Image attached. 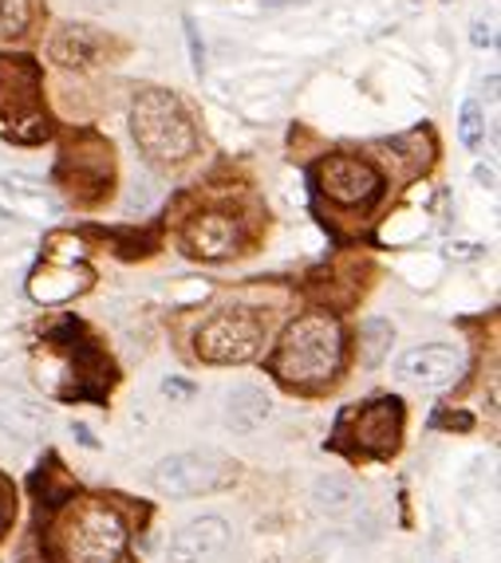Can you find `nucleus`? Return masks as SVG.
<instances>
[{
    "mask_svg": "<svg viewBox=\"0 0 501 563\" xmlns=\"http://www.w3.org/2000/svg\"><path fill=\"white\" fill-rule=\"evenodd\" d=\"M67 563H119L127 552V525L104 500H84L59 525Z\"/></svg>",
    "mask_w": 501,
    "mask_h": 563,
    "instance_id": "7ed1b4c3",
    "label": "nucleus"
},
{
    "mask_svg": "<svg viewBox=\"0 0 501 563\" xmlns=\"http://www.w3.org/2000/svg\"><path fill=\"white\" fill-rule=\"evenodd\" d=\"M316 189L344 209H368L383 194V174L368 158L331 154L316 166Z\"/></svg>",
    "mask_w": 501,
    "mask_h": 563,
    "instance_id": "0eeeda50",
    "label": "nucleus"
},
{
    "mask_svg": "<svg viewBox=\"0 0 501 563\" xmlns=\"http://www.w3.org/2000/svg\"><path fill=\"white\" fill-rule=\"evenodd\" d=\"M473 44H493V36H490L486 24H473Z\"/></svg>",
    "mask_w": 501,
    "mask_h": 563,
    "instance_id": "412c9836",
    "label": "nucleus"
},
{
    "mask_svg": "<svg viewBox=\"0 0 501 563\" xmlns=\"http://www.w3.org/2000/svg\"><path fill=\"white\" fill-rule=\"evenodd\" d=\"M0 426L12 438L40 442L47 433V410L32 395H24V390H0Z\"/></svg>",
    "mask_w": 501,
    "mask_h": 563,
    "instance_id": "f8f14e48",
    "label": "nucleus"
},
{
    "mask_svg": "<svg viewBox=\"0 0 501 563\" xmlns=\"http://www.w3.org/2000/svg\"><path fill=\"white\" fill-rule=\"evenodd\" d=\"M395 343V328L388 320H368L360 328V363L363 366H379L388 347Z\"/></svg>",
    "mask_w": 501,
    "mask_h": 563,
    "instance_id": "dca6fc26",
    "label": "nucleus"
},
{
    "mask_svg": "<svg viewBox=\"0 0 501 563\" xmlns=\"http://www.w3.org/2000/svg\"><path fill=\"white\" fill-rule=\"evenodd\" d=\"M229 544V525L221 517L189 520L166 548V563H218Z\"/></svg>",
    "mask_w": 501,
    "mask_h": 563,
    "instance_id": "9d476101",
    "label": "nucleus"
},
{
    "mask_svg": "<svg viewBox=\"0 0 501 563\" xmlns=\"http://www.w3.org/2000/svg\"><path fill=\"white\" fill-rule=\"evenodd\" d=\"M87 284H91L87 268H76V264H44V268L32 273L29 291H32V300H40V303H64V300H72L76 291H84Z\"/></svg>",
    "mask_w": 501,
    "mask_h": 563,
    "instance_id": "ddd939ff",
    "label": "nucleus"
},
{
    "mask_svg": "<svg viewBox=\"0 0 501 563\" xmlns=\"http://www.w3.org/2000/svg\"><path fill=\"white\" fill-rule=\"evenodd\" d=\"M72 433L79 438V445H87V450H99V442H95V433L87 430V426H72Z\"/></svg>",
    "mask_w": 501,
    "mask_h": 563,
    "instance_id": "aec40b11",
    "label": "nucleus"
},
{
    "mask_svg": "<svg viewBox=\"0 0 501 563\" xmlns=\"http://www.w3.org/2000/svg\"><path fill=\"white\" fill-rule=\"evenodd\" d=\"M462 375V351L450 343H426L399 355V378H407L426 390H443Z\"/></svg>",
    "mask_w": 501,
    "mask_h": 563,
    "instance_id": "6e6552de",
    "label": "nucleus"
},
{
    "mask_svg": "<svg viewBox=\"0 0 501 563\" xmlns=\"http://www.w3.org/2000/svg\"><path fill=\"white\" fill-rule=\"evenodd\" d=\"M107 56H111V40L91 24H64L47 44V59L59 67H72V71L104 67Z\"/></svg>",
    "mask_w": 501,
    "mask_h": 563,
    "instance_id": "1a4fd4ad",
    "label": "nucleus"
},
{
    "mask_svg": "<svg viewBox=\"0 0 501 563\" xmlns=\"http://www.w3.org/2000/svg\"><path fill=\"white\" fill-rule=\"evenodd\" d=\"M313 500L324 512L340 517V512H351V508L360 505V485L351 477H344V473H320L313 481Z\"/></svg>",
    "mask_w": 501,
    "mask_h": 563,
    "instance_id": "2eb2a0df",
    "label": "nucleus"
},
{
    "mask_svg": "<svg viewBox=\"0 0 501 563\" xmlns=\"http://www.w3.org/2000/svg\"><path fill=\"white\" fill-rule=\"evenodd\" d=\"M273 413V398L261 390V386H237L226 395V426L233 433L261 430Z\"/></svg>",
    "mask_w": 501,
    "mask_h": 563,
    "instance_id": "4468645a",
    "label": "nucleus"
},
{
    "mask_svg": "<svg viewBox=\"0 0 501 563\" xmlns=\"http://www.w3.org/2000/svg\"><path fill=\"white\" fill-rule=\"evenodd\" d=\"M186 249L198 261H226L237 249V221L229 213H202L186 225Z\"/></svg>",
    "mask_w": 501,
    "mask_h": 563,
    "instance_id": "9b49d317",
    "label": "nucleus"
},
{
    "mask_svg": "<svg viewBox=\"0 0 501 563\" xmlns=\"http://www.w3.org/2000/svg\"><path fill=\"white\" fill-rule=\"evenodd\" d=\"M265 343V323L257 320L253 311H218L214 320H206L194 335V351L202 363L214 366H233L249 363Z\"/></svg>",
    "mask_w": 501,
    "mask_h": 563,
    "instance_id": "39448f33",
    "label": "nucleus"
},
{
    "mask_svg": "<svg viewBox=\"0 0 501 563\" xmlns=\"http://www.w3.org/2000/svg\"><path fill=\"white\" fill-rule=\"evenodd\" d=\"M403 438V402L399 398H375L368 406H348L336 426V442H351L356 453H395Z\"/></svg>",
    "mask_w": 501,
    "mask_h": 563,
    "instance_id": "423d86ee",
    "label": "nucleus"
},
{
    "mask_svg": "<svg viewBox=\"0 0 501 563\" xmlns=\"http://www.w3.org/2000/svg\"><path fill=\"white\" fill-rule=\"evenodd\" d=\"M458 134H462L466 151H482V111H478L473 99L462 107V126H458Z\"/></svg>",
    "mask_w": 501,
    "mask_h": 563,
    "instance_id": "a211bd4d",
    "label": "nucleus"
},
{
    "mask_svg": "<svg viewBox=\"0 0 501 563\" xmlns=\"http://www.w3.org/2000/svg\"><path fill=\"white\" fill-rule=\"evenodd\" d=\"M9 512H12L9 485H4V481H0V532H4V525H9Z\"/></svg>",
    "mask_w": 501,
    "mask_h": 563,
    "instance_id": "6ab92c4d",
    "label": "nucleus"
},
{
    "mask_svg": "<svg viewBox=\"0 0 501 563\" xmlns=\"http://www.w3.org/2000/svg\"><path fill=\"white\" fill-rule=\"evenodd\" d=\"M4 217H12V213H9V209H4V206H0V221H4Z\"/></svg>",
    "mask_w": 501,
    "mask_h": 563,
    "instance_id": "4be33fe9",
    "label": "nucleus"
},
{
    "mask_svg": "<svg viewBox=\"0 0 501 563\" xmlns=\"http://www.w3.org/2000/svg\"><path fill=\"white\" fill-rule=\"evenodd\" d=\"M233 481V461L221 457L214 450H194V453H174V457L159 461L151 473V485L162 497L186 500V497H206L218 493Z\"/></svg>",
    "mask_w": 501,
    "mask_h": 563,
    "instance_id": "20e7f679",
    "label": "nucleus"
},
{
    "mask_svg": "<svg viewBox=\"0 0 501 563\" xmlns=\"http://www.w3.org/2000/svg\"><path fill=\"white\" fill-rule=\"evenodd\" d=\"M36 20L32 0H0V40H20Z\"/></svg>",
    "mask_w": 501,
    "mask_h": 563,
    "instance_id": "f3484780",
    "label": "nucleus"
},
{
    "mask_svg": "<svg viewBox=\"0 0 501 563\" xmlns=\"http://www.w3.org/2000/svg\"><path fill=\"white\" fill-rule=\"evenodd\" d=\"M344 355V335L340 323L331 316H304L293 328L284 331L281 347L273 355V375L284 386H304V390H316V386L331 383L336 371H340Z\"/></svg>",
    "mask_w": 501,
    "mask_h": 563,
    "instance_id": "f03ea898",
    "label": "nucleus"
},
{
    "mask_svg": "<svg viewBox=\"0 0 501 563\" xmlns=\"http://www.w3.org/2000/svg\"><path fill=\"white\" fill-rule=\"evenodd\" d=\"M131 134L151 166H182L198 151V131L186 103L166 87H146L131 103Z\"/></svg>",
    "mask_w": 501,
    "mask_h": 563,
    "instance_id": "f257e3e1",
    "label": "nucleus"
}]
</instances>
